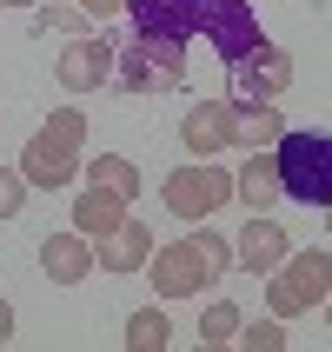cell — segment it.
Listing matches in <instances>:
<instances>
[{"label": "cell", "instance_id": "5bb4252c", "mask_svg": "<svg viewBox=\"0 0 332 352\" xmlns=\"http://www.w3.org/2000/svg\"><path fill=\"white\" fill-rule=\"evenodd\" d=\"M279 133H286L279 100H233V146H253V153H266Z\"/></svg>", "mask_w": 332, "mask_h": 352}, {"label": "cell", "instance_id": "9a60e30c", "mask_svg": "<svg viewBox=\"0 0 332 352\" xmlns=\"http://www.w3.org/2000/svg\"><path fill=\"white\" fill-rule=\"evenodd\" d=\"M133 14V34H159V40H193L186 0H120Z\"/></svg>", "mask_w": 332, "mask_h": 352}, {"label": "cell", "instance_id": "5b68a950", "mask_svg": "<svg viewBox=\"0 0 332 352\" xmlns=\"http://www.w3.org/2000/svg\"><path fill=\"white\" fill-rule=\"evenodd\" d=\"M186 20H193V34L213 40L219 60H239V54H253L259 40H266L253 0H186Z\"/></svg>", "mask_w": 332, "mask_h": 352}, {"label": "cell", "instance_id": "d4e9b609", "mask_svg": "<svg viewBox=\"0 0 332 352\" xmlns=\"http://www.w3.org/2000/svg\"><path fill=\"white\" fill-rule=\"evenodd\" d=\"M80 7H87L93 20H113V14H120V0H80Z\"/></svg>", "mask_w": 332, "mask_h": 352}, {"label": "cell", "instance_id": "30bf717a", "mask_svg": "<svg viewBox=\"0 0 332 352\" xmlns=\"http://www.w3.org/2000/svg\"><path fill=\"white\" fill-rule=\"evenodd\" d=\"M179 140H186V153H193V160L226 153V146H233V100H199V107H186Z\"/></svg>", "mask_w": 332, "mask_h": 352}, {"label": "cell", "instance_id": "ba28073f", "mask_svg": "<svg viewBox=\"0 0 332 352\" xmlns=\"http://www.w3.org/2000/svg\"><path fill=\"white\" fill-rule=\"evenodd\" d=\"M226 87H233L226 100H279L286 87H293V54L273 47V40H259L253 54L226 60Z\"/></svg>", "mask_w": 332, "mask_h": 352}, {"label": "cell", "instance_id": "f1b7e54d", "mask_svg": "<svg viewBox=\"0 0 332 352\" xmlns=\"http://www.w3.org/2000/svg\"><path fill=\"white\" fill-rule=\"evenodd\" d=\"M326 319H332V293H326Z\"/></svg>", "mask_w": 332, "mask_h": 352}, {"label": "cell", "instance_id": "ac0fdd59", "mask_svg": "<svg viewBox=\"0 0 332 352\" xmlns=\"http://www.w3.org/2000/svg\"><path fill=\"white\" fill-rule=\"evenodd\" d=\"M80 173H87V186H107V193H120V199L140 193V166H133L126 153H93Z\"/></svg>", "mask_w": 332, "mask_h": 352}, {"label": "cell", "instance_id": "7c38bea8", "mask_svg": "<svg viewBox=\"0 0 332 352\" xmlns=\"http://www.w3.org/2000/svg\"><path fill=\"white\" fill-rule=\"evenodd\" d=\"M93 266H100L93 239L80 233V226H74V233H47V239H40V273L54 279V286H80Z\"/></svg>", "mask_w": 332, "mask_h": 352}, {"label": "cell", "instance_id": "cb8c5ba5", "mask_svg": "<svg viewBox=\"0 0 332 352\" xmlns=\"http://www.w3.org/2000/svg\"><path fill=\"white\" fill-rule=\"evenodd\" d=\"M199 239V253H206V266H213V279L233 266V239H219V233H193Z\"/></svg>", "mask_w": 332, "mask_h": 352}, {"label": "cell", "instance_id": "52a82bcc", "mask_svg": "<svg viewBox=\"0 0 332 352\" xmlns=\"http://www.w3.org/2000/svg\"><path fill=\"white\" fill-rule=\"evenodd\" d=\"M146 279H153V299H199L213 286V266L199 253V239H166L153 259H146Z\"/></svg>", "mask_w": 332, "mask_h": 352}, {"label": "cell", "instance_id": "44dd1931", "mask_svg": "<svg viewBox=\"0 0 332 352\" xmlns=\"http://www.w3.org/2000/svg\"><path fill=\"white\" fill-rule=\"evenodd\" d=\"M199 339H206V346H226V339H239V306H233V299H213V306L199 313Z\"/></svg>", "mask_w": 332, "mask_h": 352}, {"label": "cell", "instance_id": "2e32d148", "mask_svg": "<svg viewBox=\"0 0 332 352\" xmlns=\"http://www.w3.org/2000/svg\"><path fill=\"white\" fill-rule=\"evenodd\" d=\"M233 199H239V206H253V213H266L273 199H286V193H279V166H273V153H253V160L233 173Z\"/></svg>", "mask_w": 332, "mask_h": 352}, {"label": "cell", "instance_id": "83f0119b", "mask_svg": "<svg viewBox=\"0 0 332 352\" xmlns=\"http://www.w3.org/2000/svg\"><path fill=\"white\" fill-rule=\"evenodd\" d=\"M326 233H332V206H326Z\"/></svg>", "mask_w": 332, "mask_h": 352}, {"label": "cell", "instance_id": "8fae6325", "mask_svg": "<svg viewBox=\"0 0 332 352\" xmlns=\"http://www.w3.org/2000/svg\"><path fill=\"white\" fill-rule=\"evenodd\" d=\"M286 253H293V239H286V226L266 219V213H253V219H246V233L233 239V266H239V273H259V279L273 273Z\"/></svg>", "mask_w": 332, "mask_h": 352}, {"label": "cell", "instance_id": "277c9868", "mask_svg": "<svg viewBox=\"0 0 332 352\" xmlns=\"http://www.w3.org/2000/svg\"><path fill=\"white\" fill-rule=\"evenodd\" d=\"M326 293H332V253L326 246H299V253H286L273 273H266V306H273L279 319L313 313Z\"/></svg>", "mask_w": 332, "mask_h": 352}, {"label": "cell", "instance_id": "8992f818", "mask_svg": "<svg viewBox=\"0 0 332 352\" xmlns=\"http://www.w3.org/2000/svg\"><path fill=\"white\" fill-rule=\"evenodd\" d=\"M226 199H233V173L219 160H186V166L166 173V206L179 219H213Z\"/></svg>", "mask_w": 332, "mask_h": 352}, {"label": "cell", "instance_id": "484cf974", "mask_svg": "<svg viewBox=\"0 0 332 352\" xmlns=\"http://www.w3.org/2000/svg\"><path fill=\"white\" fill-rule=\"evenodd\" d=\"M7 339H14V306L0 299V346H7Z\"/></svg>", "mask_w": 332, "mask_h": 352}, {"label": "cell", "instance_id": "d6986e66", "mask_svg": "<svg viewBox=\"0 0 332 352\" xmlns=\"http://www.w3.org/2000/svg\"><path fill=\"white\" fill-rule=\"evenodd\" d=\"M126 346H133V352H166V346H173V319H166V306H140V313L126 319Z\"/></svg>", "mask_w": 332, "mask_h": 352}, {"label": "cell", "instance_id": "9c48e42d", "mask_svg": "<svg viewBox=\"0 0 332 352\" xmlns=\"http://www.w3.org/2000/svg\"><path fill=\"white\" fill-rule=\"evenodd\" d=\"M60 87L67 94H100L107 80H113V40H100V34H80L60 47Z\"/></svg>", "mask_w": 332, "mask_h": 352}, {"label": "cell", "instance_id": "7402d4cb", "mask_svg": "<svg viewBox=\"0 0 332 352\" xmlns=\"http://www.w3.org/2000/svg\"><path fill=\"white\" fill-rule=\"evenodd\" d=\"M239 346L246 352H286V319H253V326H246V319H239Z\"/></svg>", "mask_w": 332, "mask_h": 352}, {"label": "cell", "instance_id": "4fadbf2b", "mask_svg": "<svg viewBox=\"0 0 332 352\" xmlns=\"http://www.w3.org/2000/svg\"><path fill=\"white\" fill-rule=\"evenodd\" d=\"M93 259H107V273H146V259H153V233L126 213L107 239H93Z\"/></svg>", "mask_w": 332, "mask_h": 352}, {"label": "cell", "instance_id": "e0dca14e", "mask_svg": "<svg viewBox=\"0 0 332 352\" xmlns=\"http://www.w3.org/2000/svg\"><path fill=\"white\" fill-rule=\"evenodd\" d=\"M120 219H126V199H120V193H107V186H87V193H74V226H80L87 239H107Z\"/></svg>", "mask_w": 332, "mask_h": 352}, {"label": "cell", "instance_id": "7a4b0ae2", "mask_svg": "<svg viewBox=\"0 0 332 352\" xmlns=\"http://www.w3.org/2000/svg\"><path fill=\"white\" fill-rule=\"evenodd\" d=\"M80 140H87V113H80V107H60V113H47V120H40V133L27 140V153H20V173H27V186H40V193L67 186V179L80 173Z\"/></svg>", "mask_w": 332, "mask_h": 352}, {"label": "cell", "instance_id": "ffe728a7", "mask_svg": "<svg viewBox=\"0 0 332 352\" xmlns=\"http://www.w3.org/2000/svg\"><path fill=\"white\" fill-rule=\"evenodd\" d=\"M87 27H93L87 7H47V0L34 7V34H67V40H80Z\"/></svg>", "mask_w": 332, "mask_h": 352}, {"label": "cell", "instance_id": "6da1fadb", "mask_svg": "<svg viewBox=\"0 0 332 352\" xmlns=\"http://www.w3.org/2000/svg\"><path fill=\"white\" fill-rule=\"evenodd\" d=\"M273 166H279V193L286 199H306V206H332V133L306 126V133H286L273 140Z\"/></svg>", "mask_w": 332, "mask_h": 352}, {"label": "cell", "instance_id": "603a6c76", "mask_svg": "<svg viewBox=\"0 0 332 352\" xmlns=\"http://www.w3.org/2000/svg\"><path fill=\"white\" fill-rule=\"evenodd\" d=\"M27 206V173L20 166H0V219H14Z\"/></svg>", "mask_w": 332, "mask_h": 352}, {"label": "cell", "instance_id": "4316f807", "mask_svg": "<svg viewBox=\"0 0 332 352\" xmlns=\"http://www.w3.org/2000/svg\"><path fill=\"white\" fill-rule=\"evenodd\" d=\"M0 7H40V0H0Z\"/></svg>", "mask_w": 332, "mask_h": 352}, {"label": "cell", "instance_id": "3957f363", "mask_svg": "<svg viewBox=\"0 0 332 352\" xmlns=\"http://www.w3.org/2000/svg\"><path fill=\"white\" fill-rule=\"evenodd\" d=\"M113 80L120 94H173L186 80V40H159V34L113 40Z\"/></svg>", "mask_w": 332, "mask_h": 352}]
</instances>
